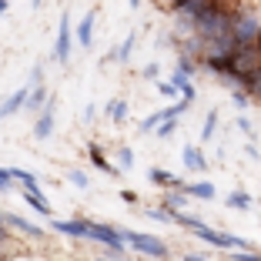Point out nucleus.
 <instances>
[{
  "label": "nucleus",
  "mask_w": 261,
  "mask_h": 261,
  "mask_svg": "<svg viewBox=\"0 0 261 261\" xmlns=\"http://www.w3.org/2000/svg\"><path fill=\"white\" fill-rule=\"evenodd\" d=\"M124 234V245L138 248L141 254H151V258H164L168 254V245L161 238H154V234H138V231H121Z\"/></svg>",
  "instance_id": "nucleus-1"
},
{
  "label": "nucleus",
  "mask_w": 261,
  "mask_h": 261,
  "mask_svg": "<svg viewBox=\"0 0 261 261\" xmlns=\"http://www.w3.org/2000/svg\"><path fill=\"white\" fill-rule=\"evenodd\" d=\"M87 238L91 241H100V245H108L114 254H124V234L114 228H108V224H87Z\"/></svg>",
  "instance_id": "nucleus-2"
},
{
  "label": "nucleus",
  "mask_w": 261,
  "mask_h": 261,
  "mask_svg": "<svg viewBox=\"0 0 261 261\" xmlns=\"http://www.w3.org/2000/svg\"><path fill=\"white\" fill-rule=\"evenodd\" d=\"M258 17L254 14H234V23H231V34H234V40H238V47L251 44L254 34H258Z\"/></svg>",
  "instance_id": "nucleus-3"
},
{
  "label": "nucleus",
  "mask_w": 261,
  "mask_h": 261,
  "mask_svg": "<svg viewBox=\"0 0 261 261\" xmlns=\"http://www.w3.org/2000/svg\"><path fill=\"white\" fill-rule=\"evenodd\" d=\"M54 57L61 64L70 61V20L61 17V31H57V44H54Z\"/></svg>",
  "instance_id": "nucleus-4"
},
{
  "label": "nucleus",
  "mask_w": 261,
  "mask_h": 261,
  "mask_svg": "<svg viewBox=\"0 0 261 261\" xmlns=\"http://www.w3.org/2000/svg\"><path fill=\"white\" fill-rule=\"evenodd\" d=\"M50 130H54V104H44L37 124H34V138L44 141V138H50Z\"/></svg>",
  "instance_id": "nucleus-5"
},
{
  "label": "nucleus",
  "mask_w": 261,
  "mask_h": 261,
  "mask_svg": "<svg viewBox=\"0 0 261 261\" xmlns=\"http://www.w3.org/2000/svg\"><path fill=\"white\" fill-rule=\"evenodd\" d=\"M4 224L23 231V234H31V238H44V228H37L34 221H27V218H20V215H4Z\"/></svg>",
  "instance_id": "nucleus-6"
},
{
  "label": "nucleus",
  "mask_w": 261,
  "mask_h": 261,
  "mask_svg": "<svg viewBox=\"0 0 261 261\" xmlns=\"http://www.w3.org/2000/svg\"><path fill=\"white\" fill-rule=\"evenodd\" d=\"M87 224H91V221H57V218H54L50 228L61 231V234H70V238H87Z\"/></svg>",
  "instance_id": "nucleus-7"
},
{
  "label": "nucleus",
  "mask_w": 261,
  "mask_h": 261,
  "mask_svg": "<svg viewBox=\"0 0 261 261\" xmlns=\"http://www.w3.org/2000/svg\"><path fill=\"white\" fill-rule=\"evenodd\" d=\"M23 201H27L34 211H40L44 218H50V204H47V198L40 194V188H23Z\"/></svg>",
  "instance_id": "nucleus-8"
},
{
  "label": "nucleus",
  "mask_w": 261,
  "mask_h": 261,
  "mask_svg": "<svg viewBox=\"0 0 261 261\" xmlns=\"http://www.w3.org/2000/svg\"><path fill=\"white\" fill-rule=\"evenodd\" d=\"M27 91H31V87H20V91H17L14 97H7V100H4V104H0V117L17 114V111L23 108V100H27Z\"/></svg>",
  "instance_id": "nucleus-9"
},
{
  "label": "nucleus",
  "mask_w": 261,
  "mask_h": 261,
  "mask_svg": "<svg viewBox=\"0 0 261 261\" xmlns=\"http://www.w3.org/2000/svg\"><path fill=\"white\" fill-rule=\"evenodd\" d=\"M181 191H185L188 198H204V201H211V198H215V185H207V181H194V185H181Z\"/></svg>",
  "instance_id": "nucleus-10"
},
{
  "label": "nucleus",
  "mask_w": 261,
  "mask_h": 261,
  "mask_svg": "<svg viewBox=\"0 0 261 261\" xmlns=\"http://www.w3.org/2000/svg\"><path fill=\"white\" fill-rule=\"evenodd\" d=\"M147 177H151L154 185H161V188H177V191H181V185H185L181 177H174V174H171V171H161V168L147 171Z\"/></svg>",
  "instance_id": "nucleus-11"
},
{
  "label": "nucleus",
  "mask_w": 261,
  "mask_h": 261,
  "mask_svg": "<svg viewBox=\"0 0 261 261\" xmlns=\"http://www.w3.org/2000/svg\"><path fill=\"white\" fill-rule=\"evenodd\" d=\"M185 168H188V171H204V168H207L204 154H201L194 144H188V147H185Z\"/></svg>",
  "instance_id": "nucleus-12"
},
{
  "label": "nucleus",
  "mask_w": 261,
  "mask_h": 261,
  "mask_svg": "<svg viewBox=\"0 0 261 261\" xmlns=\"http://www.w3.org/2000/svg\"><path fill=\"white\" fill-rule=\"evenodd\" d=\"M91 34H94V14H87L84 20L77 23V40H81V47H91Z\"/></svg>",
  "instance_id": "nucleus-13"
},
{
  "label": "nucleus",
  "mask_w": 261,
  "mask_h": 261,
  "mask_svg": "<svg viewBox=\"0 0 261 261\" xmlns=\"http://www.w3.org/2000/svg\"><path fill=\"white\" fill-rule=\"evenodd\" d=\"M23 104H27L31 111H40V108L47 104V91H44V87H34V91H27V100H23Z\"/></svg>",
  "instance_id": "nucleus-14"
},
{
  "label": "nucleus",
  "mask_w": 261,
  "mask_h": 261,
  "mask_svg": "<svg viewBox=\"0 0 261 261\" xmlns=\"http://www.w3.org/2000/svg\"><path fill=\"white\" fill-rule=\"evenodd\" d=\"M188 204V194H177V188H171V194L164 198V211H181Z\"/></svg>",
  "instance_id": "nucleus-15"
},
{
  "label": "nucleus",
  "mask_w": 261,
  "mask_h": 261,
  "mask_svg": "<svg viewBox=\"0 0 261 261\" xmlns=\"http://www.w3.org/2000/svg\"><path fill=\"white\" fill-rule=\"evenodd\" d=\"M7 171H10V177H14V181H20L23 188H40L37 177H34L31 171H23V168H7Z\"/></svg>",
  "instance_id": "nucleus-16"
},
{
  "label": "nucleus",
  "mask_w": 261,
  "mask_h": 261,
  "mask_svg": "<svg viewBox=\"0 0 261 261\" xmlns=\"http://www.w3.org/2000/svg\"><path fill=\"white\" fill-rule=\"evenodd\" d=\"M228 207H238V211H245V207H251V198H248L245 191H231V194H228Z\"/></svg>",
  "instance_id": "nucleus-17"
},
{
  "label": "nucleus",
  "mask_w": 261,
  "mask_h": 261,
  "mask_svg": "<svg viewBox=\"0 0 261 261\" xmlns=\"http://www.w3.org/2000/svg\"><path fill=\"white\" fill-rule=\"evenodd\" d=\"M91 161H94V168H100V171H108V174H114V168H111L108 158L100 154V147H91Z\"/></svg>",
  "instance_id": "nucleus-18"
},
{
  "label": "nucleus",
  "mask_w": 261,
  "mask_h": 261,
  "mask_svg": "<svg viewBox=\"0 0 261 261\" xmlns=\"http://www.w3.org/2000/svg\"><path fill=\"white\" fill-rule=\"evenodd\" d=\"M194 70H198V67H194V61H191V57H181V61H177V74H185V77H191L194 74Z\"/></svg>",
  "instance_id": "nucleus-19"
},
{
  "label": "nucleus",
  "mask_w": 261,
  "mask_h": 261,
  "mask_svg": "<svg viewBox=\"0 0 261 261\" xmlns=\"http://www.w3.org/2000/svg\"><path fill=\"white\" fill-rule=\"evenodd\" d=\"M228 258H231V261H261V254H258V251H254V254H251V251H248V248H241V251H234V254H228Z\"/></svg>",
  "instance_id": "nucleus-20"
},
{
  "label": "nucleus",
  "mask_w": 261,
  "mask_h": 261,
  "mask_svg": "<svg viewBox=\"0 0 261 261\" xmlns=\"http://www.w3.org/2000/svg\"><path fill=\"white\" fill-rule=\"evenodd\" d=\"M215 127H218V111H211V114H207V121H204V130H201V138H211V134H215Z\"/></svg>",
  "instance_id": "nucleus-21"
},
{
  "label": "nucleus",
  "mask_w": 261,
  "mask_h": 261,
  "mask_svg": "<svg viewBox=\"0 0 261 261\" xmlns=\"http://www.w3.org/2000/svg\"><path fill=\"white\" fill-rule=\"evenodd\" d=\"M117 158H121V168H130V164H134V154H130V147H117Z\"/></svg>",
  "instance_id": "nucleus-22"
},
{
  "label": "nucleus",
  "mask_w": 261,
  "mask_h": 261,
  "mask_svg": "<svg viewBox=\"0 0 261 261\" xmlns=\"http://www.w3.org/2000/svg\"><path fill=\"white\" fill-rule=\"evenodd\" d=\"M130 50H134V37H127V40H124V47H121V50H114V57L127 61V54H130Z\"/></svg>",
  "instance_id": "nucleus-23"
},
{
  "label": "nucleus",
  "mask_w": 261,
  "mask_h": 261,
  "mask_svg": "<svg viewBox=\"0 0 261 261\" xmlns=\"http://www.w3.org/2000/svg\"><path fill=\"white\" fill-rule=\"evenodd\" d=\"M10 185H14L10 171H7V168H0V191H10Z\"/></svg>",
  "instance_id": "nucleus-24"
},
{
  "label": "nucleus",
  "mask_w": 261,
  "mask_h": 261,
  "mask_svg": "<svg viewBox=\"0 0 261 261\" xmlns=\"http://www.w3.org/2000/svg\"><path fill=\"white\" fill-rule=\"evenodd\" d=\"M70 185H77V188H87V174H84V171H70Z\"/></svg>",
  "instance_id": "nucleus-25"
},
{
  "label": "nucleus",
  "mask_w": 261,
  "mask_h": 261,
  "mask_svg": "<svg viewBox=\"0 0 261 261\" xmlns=\"http://www.w3.org/2000/svg\"><path fill=\"white\" fill-rule=\"evenodd\" d=\"M158 91H161L164 97H174V84H171V81H161V84H158Z\"/></svg>",
  "instance_id": "nucleus-26"
},
{
  "label": "nucleus",
  "mask_w": 261,
  "mask_h": 261,
  "mask_svg": "<svg viewBox=\"0 0 261 261\" xmlns=\"http://www.w3.org/2000/svg\"><path fill=\"white\" fill-rule=\"evenodd\" d=\"M144 77H147V81H158V67H154V64H151V67H144Z\"/></svg>",
  "instance_id": "nucleus-27"
},
{
  "label": "nucleus",
  "mask_w": 261,
  "mask_h": 261,
  "mask_svg": "<svg viewBox=\"0 0 261 261\" xmlns=\"http://www.w3.org/2000/svg\"><path fill=\"white\" fill-rule=\"evenodd\" d=\"M251 44H254V50L261 54V27H258V34H254V40H251Z\"/></svg>",
  "instance_id": "nucleus-28"
},
{
  "label": "nucleus",
  "mask_w": 261,
  "mask_h": 261,
  "mask_svg": "<svg viewBox=\"0 0 261 261\" xmlns=\"http://www.w3.org/2000/svg\"><path fill=\"white\" fill-rule=\"evenodd\" d=\"M185 261H207V258H198V254H185Z\"/></svg>",
  "instance_id": "nucleus-29"
},
{
  "label": "nucleus",
  "mask_w": 261,
  "mask_h": 261,
  "mask_svg": "<svg viewBox=\"0 0 261 261\" xmlns=\"http://www.w3.org/2000/svg\"><path fill=\"white\" fill-rule=\"evenodd\" d=\"M168 4H171V7L177 10V7H181V4H188V0H168Z\"/></svg>",
  "instance_id": "nucleus-30"
},
{
  "label": "nucleus",
  "mask_w": 261,
  "mask_h": 261,
  "mask_svg": "<svg viewBox=\"0 0 261 261\" xmlns=\"http://www.w3.org/2000/svg\"><path fill=\"white\" fill-rule=\"evenodd\" d=\"M7 4L10 0H0V14H7Z\"/></svg>",
  "instance_id": "nucleus-31"
},
{
  "label": "nucleus",
  "mask_w": 261,
  "mask_h": 261,
  "mask_svg": "<svg viewBox=\"0 0 261 261\" xmlns=\"http://www.w3.org/2000/svg\"><path fill=\"white\" fill-rule=\"evenodd\" d=\"M4 241H7V231H4V228H0V245H4Z\"/></svg>",
  "instance_id": "nucleus-32"
},
{
  "label": "nucleus",
  "mask_w": 261,
  "mask_h": 261,
  "mask_svg": "<svg viewBox=\"0 0 261 261\" xmlns=\"http://www.w3.org/2000/svg\"><path fill=\"white\" fill-rule=\"evenodd\" d=\"M138 4H141V0H130V7H138Z\"/></svg>",
  "instance_id": "nucleus-33"
},
{
  "label": "nucleus",
  "mask_w": 261,
  "mask_h": 261,
  "mask_svg": "<svg viewBox=\"0 0 261 261\" xmlns=\"http://www.w3.org/2000/svg\"><path fill=\"white\" fill-rule=\"evenodd\" d=\"M0 224H4V211H0Z\"/></svg>",
  "instance_id": "nucleus-34"
},
{
  "label": "nucleus",
  "mask_w": 261,
  "mask_h": 261,
  "mask_svg": "<svg viewBox=\"0 0 261 261\" xmlns=\"http://www.w3.org/2000/svg\"><path fill=\"white\" fill-rule=\"evenodd\" d=\"M111 261H121V258H111Z\"/></svg>",
  "instance_id": "nucleus-35"
},
{
  "label": "nucleus",
  "mask_w": 261,
  "mask_h": 261,
  "mask_svg": "<svg viewBox=\"0 0 261 261\" xmlns=\"http://www.w3.org/2000/svg\"><path fill=\"white\" fill-rule=\"evenodd\" d=\"M34 4H40V0H34Z\"/></svg>",
  "instance_id": "nucleus-36"
}]
</instances>
